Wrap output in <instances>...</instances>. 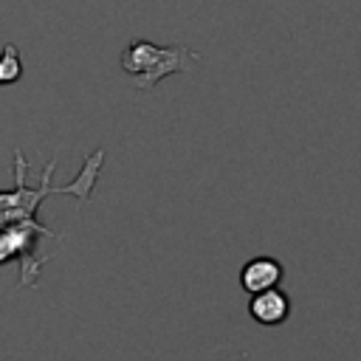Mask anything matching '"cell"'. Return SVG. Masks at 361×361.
Masks as SVG:
<instances>
[{
  "label": "cell",
  "instance_id": "cell-1",
  "mask_svg": "<svg viewBox=\"0 0 361 361\" xmlns=\"http://www.w3.org/2000/svg\"><path fill=\"white\" fill-rule=\"evenodd\" d=\"M56 158L59 155H54L45 164V172L39 178V186H28L25 183L28 161H25L23 149H14V189H0V226L17 223V220H37V209L51 195H68V197H76L79 203H87L90 200L93 186L99 180V172H102V164H104V147L87 152L85 161H82V169L68 183H54Z\"/></svg>",
  "mask_w": 361,
  "mask_h": 361
},
{
  "label": "cell",
  "instance_id": "cell-2",
  "mask_svg": "<svg viewBox=\"0 0 361 361\" xmlns=\"http://www.w3.org/2000/svg\"><path fill=\"white\" fill-rule=\"evenodd\" d=\"M118 62L138 90H152L166 76L192 71L200 62V56L186 45H155L138 37V39H130Z\"/></svg>",
  "mask_w": 361,
  "mask_h": 361
},
{
  "label": "cell",
  "instance_id": "cell-3",
  "mask_svg": "<svg viewBox=\"0 0 361 361\" xmlns=\"http://www.w3.org/2000/svg\"><path fill=\"white\" fill-rule=\"evenodd\" d=\"M59 240L62 234L42 226L39 220H17L0 226V265L17 262L20 276L17 288H37L39 282V268L51 259V254H39V240Z\"/></svg>",
  "mask_w": 361,
  "mask_h": 361
},
{
  "label": "cell",
  "instance_id": "cell-4",
  "mask_svg": "<svg viewBox=\"0 0 361 361\" xmlns=\"http://www.w3.org/2000/svg\"><path fill=\"white\" fill-rule=\"evenodd\" d=\"M248 313L257 324L262 327H279L290 319V299L288 293L276 285V288H268V290H259V293H251L248 299Z\"/></svg>",
  "mask_w": 361,
  "mask_h": 361
},
{
  "label": "cell",
  "instance_id": "cell-5",
  "mask_svg": "<svg viewBox=\"0 0 361 361\" xmlns=\"http://www.w3.org/2000/svg\"><path fill=\"white\" fill-rule=\"evenodd\" d=\"M285 276V268L279 259L274 257H251L243 268H240V288L245 293H259L268 288H276Z\"/></svg>",
  "mask_w": 361,
  "mask_h": 361
},
{
  "label": "cell",
  "instance_id": "cell-6",
  "mask_svg": "<svg viewBox=\"0 0 361 361\" xmlns=\"http://www.w3.org/2000/svg\"><path fill=\"white\" fill-rule=\"evenodd\" d=\"M23 76V59L14 42H8L0 51V85H14Z\"/></svg>",
  "mask_w": 361,
  "mask_h": 361
}]
</instances>
